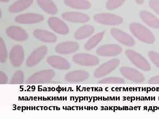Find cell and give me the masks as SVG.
<instances>
[{
    "mask_svg": "<svg viewBox=\"0 0 159 119\" xmlns=\"http://www.w3.org/2000/svg\"><path fill=\"white\" fill-rule=\"evenodd\" d=\"M7 35L11 39L24 41L28 38V34L24 29L16 26H10L6 30Z\"/></svg>",
    "mask_w": 159,
    "mask_h": 119,
    "instance_id": "cell-11",
    "label": "cell"
},
{
    "mask_svg": "<svg viewBox=\"0 0 159 119\" xmlns=\"http://www.w3.org/2000/svg\"><path fill=\"white\" fill-rule=\"evenodd\" d=\"M48 49L45 46H42L33 51L26 61V64L29 67L34 66L38 64L47 54Z\"/></svg>",
    "mask_w": 159,
    "mask_h": 119,
    "instance_id": "cell-10",
    "label": "cell"
},
{
    "mask_svg": "<svg viewBox=\"0 0 159 119\" xmlns=\"http://www.w3.org/2000/svg\"><path fill=\"white\" fill-rule=\"evenodd\" d=\"M150 5L152 9H153L154 11L157 12L158 14L159 15V2L158 1H151Z\"/></svg>",
    "mask_w": 159,
    "mask_h": 119,
    "instance_id": "cell-31",
    "label": "cell"
},
{
    "mask_svg": "<svg viewBox=\"0 0 159 119\" xmlns=\"http://www.w3.org/2000/svg\"><path fill=\"white\" fill-rule=\"evenodd\" d=\"M33 3V0H18L9 6V10L11 13H17L28 9Z\"/></svg>",
    "mask_w": 159,
    "mask_h": 119,
    "instance_id": "cell-20",
    "label": "cell"
},
{
    "mask_svg": "<svg viewBox=\"0 0 159 119\" xmlns=\"http://www.w3.org/2000/svg\"><path fill=\"white\" fill-rule=\"evenodd\" d=\"M130 30L135 37L144 42L152 44L154 42L153 34L148 29L140 24L138 23L131 24Z\"/></svg>",
    "mask_w": 159,
    "mask_h": 119,
    "instance_id": "cell-1",
    "label": "cell"
},
{
    "mask_svg": "<svg viewBox=\"0 0 159 119\" xmlns=\"http://www.w3.org/2000/svg\"><path fill=\"white\" fill-rule=\"evenodd\" d=\"M24 52L21 46H15L10 53V60L11 64L14 66H19L24 60Z\"/></svg>",
    "mask_w": 159,
    "mask_h": 119,
    "instance_id": "cell-15",
    "label": "cell"
},
{
    "mask_svg": "<svg viewBox=\"0 0 159 119\" xmlns=\"http://www.w3.org/2000/svg\"><path fill=\"white\" fill-rule=\"evenodd\" d=\"M148 82L149 84H159V75L151 78Z\"/></svg>",
    "mask_w": 159,
    "mask_h": 119,
    "instance_id": "cell-32",
    "label": "cell"
},
{
    "mask_svg": "<svg viewBox=\"0 0 159 119\" xmlns=\"http://www.w3.org/2000/svg\"><path fill=\"white\" fill-rule=\"evenodd\" d=\"M111 34L117 40L125 46H133L135 44L134 40L131 36L119 29H111Z\"/></svg>",
    "mask_w": 159,
    "mask_h": 119,
    "instance_id": "cell-14",
    "label": "cell"
},
{
    "mask_svg": "<svg viewBox=\"0 0 159 119\" xmlns=\"http://www.w3.org/2000/svg\"><path fill=\"white\" fill-rule=\"evenodd\" d=\"M148 56L152 62L159 68V54L153 51H150L148 53Z\"/></svg>",
    "mask_w": 159,
    "mask_h": 119,
    "instance_id": "cell-29",
    "label": "cell"
},
{
    "mask_svg": "<svg viewBox=\"0 0 159 119\" xmlns=\"http://www.w3.org/2000/svg\"><path fill=\"white\" fill-rule=\"evenodd\" d=\"M125 54L129 60L138 68L144 71H149L151 68L145 58L135 51L128 50L125 51Z\"/></svg>",
    "mask_w": 159,
    "mask_h": 119,
    "instance_id": "cell-2",
    "label": "cell"
},
{
    "mask_svg": "<svg viewBox=\"0 0 159 119\" xmlns=\"http://www.w3.org/2000/svg\"><path fill=\"white\" fill-rule=\"evenodd\" d=\"M141 18L148 26L153 29L159 28V20L153 15L146 11H142L140 13Z\"/></svg>",
    "mask_w": 159,
    "mask_h": 119,
    "instance_id": "cell-23",
    "label": "cell"
},
{
    "mask_svg": "<svg viewBox=\"0 0 159 119\" xmlns=\"http://www.w3.org/2000/svg\"><path fill=\"white\" fill-rule=\"evenodd\" d=\"M23 74L21 71L16 72L12 77L11 82L13 83H19L23 81Z\"/></svg>",
    "mask_w": 159,
    "mask_h": 119,
    "instance_id": "cell-30",
    "label": "cell"
},
{
    "mask_svg": "<svg viewBox=\"0 0 159 119\" xmlns=\"http://www.w3.org/2000/svg\"><path fill=\"white\" fill-rule=\"evenodd\" d=\"M79 47V44L76 42H66L57 45L55 47V51L59 54H71L76 52Z\"/></svg>",
    "mask_w": 159,
    "mask_h": 119,
    "instance_id": "cell-16",
    "label": "cell"
},
{
    "mask_svg": "<svg viewBox=\"0 0 159 119\" xmlns=\"http://www.w3.org/2000/svg\"><path fill=\"white\" fill-rule=\"evenodd\" d=\"M120 72L126 79L134 82L140 83L145 79L144 75L135 69L125 67L120 68Z\"/></svg>",
    "mask_w": 159,
    "mask_h": 119,
    "instance_id": "cell-6",
    "label": "cell"
},
{
    "mask_svg": "<svg viewBox=\"0 0 159 119\" xmlns=\"http://www.w3.org/2000/svg\"><path fill=\"white\" fill-rule=\"evenodd\" d=\"M125 0H109L107 5L108 9H113L118 8L124 2Z\"/></svg>",
    "mask_w": 159,
    "mask_h": 119,
    "instance_id": "cell-28",
    "label": "cell"
},
{
    "mask_svg": "<svg viewBox=\"0 0 159 119\" xmlns=\"http://www.w3.org/2000/svg\"><path fill=\"white\" fill-rule=\"evenodd\" d=\"M10 0H0L1 2H9Z\"/></svg>",
    "mask_w": 159,
    "mask_h": 119,
    "instance_id": "cell-34",
    "label": "cell"
},
{
    "mask_svg": "<svg viewBox=\"0 0 159 119\" xmlns=\"http://www.w3.org/2000/svg\"><path fill=\"white\" fill-rule=\"evenodd\" d=\"M89 74L86 71H76L67 74L65 78L69 82H77L85 80L89 78Z\"/></svg>",
    "mask_w": 159,
    "mask_h": 119,
    "instance_id": "cell-19",
    "label": "cell"
},
{
    "mask_svg": "<svg viewBox=\"0 0 159 119\" xmlns=\"http://www.w3.org/2000/svg\"><path fill=\"white\" fill-rule=\"evenodd\" d=\"M47 61L54 68L66 70L70 68V63L65 59L59 56H51L48 57Z\"/></svg>",
    "mask_w": 159,
    "mask_h": 119,
    "instance_id": "cell-18",
    "label": "cell"
},
{
    "mask_svg": "<svg viewBox=\"0 0 159 119\" xmlns=\"http://www.w3.org/2000/svg\"><path fill=\"white\" fill-rule=\"evenodd\" d=\"M104 31L98 33L96 35H94L84 45V48L86 51H90L96 46L102 40L104 36Z\"/></svg>",
    "mask_w": 159,
    "mask_h": 119,
    "instance_id": "cell-25",
    "label": "cell"
},
{
    "mask_svg": "<svg viewBox=\"0 0 159 119\" xmlns=\"http://www.w3.org/2000/svg\"><path fill=\"white\" fill-rule=\"evenodd\" d=\"M44 19L43 15L34 13H27L17 15L15 18L16 22L21 24H34L41 22Z\"/></svg>",
    "mask_w": 159,
    "mask_h": 119,
    "instance_id": "cell-7",
    "label": "cell"
},
{
    "mask_svg": "<svg viewBox=\"0 0 159 119\" xmlns=\"http://www.w3.org/2000/svg\"><path fill=\"white\" fill-rule=\"evenodd\" d=\"M74 62L79 65L85 66H92L98 65L99 60L93 55L85 54H77L73 57Z\"/></svg>",
    "mask_w": 159,
    "mask_h": 119,
    "instance_id": "cell-4",
    "label": "cell"
},
{
    "mask_svg": "<svg viewBox=\"0 0 159 119\" xmlns=\"http://www.w3.org/2000/svg\"><path fill=\"white\" fill-rule=\"evenodd\" d=\"M7 51L5 42L2 38L0 39V59L1 62H4L6 61L7 58Z\"/></svg>",
    "mask_w": 159,
    "mask_h": 119,
    "instance_id": "cell-27",
    "label": "cell"
},
{
    "mask_svg": "<svg viewBox=\"0 0 159 119\" xmlns=\"http://www.w3.org/2000/svg\"><path fill=\"white\" fill-rule=\"evenodd\" d=\"M97 22L107 25H117L122 22V18L118 15L111 14H98L94 16Z\"/></svg>",
    "mask_w": 159,
    "mask_h": 119,
    "instance_id": "cell-5",
    "label": "cell"
},
{
    "mask_svg": "<svg viewBox=\"0 0 159 119\" xmlns=\"http://www.w3.org/2000/svg\"><path fill=\"white\" fill-rule=\"evenodd\" d=\"M122 49L117 45H107L99 47L97 51V54L103 57H113L122 53Z\"/></svg>",
    "mask_w": 159,
    "mask_h": 119,
    "instance_id": "cell-9",
    "label": "cell"
},
{
    "mask_svg": "<svg viewBox=\"0 0 159 119\" xmlns=\"http://www.w3.org/2000/svg\"><path fill=\"white\" fill-rule=\"evenodd\" d=\"M67 6L74 9H86L90 8L91 3L86 0H65Z\"/></svg>",
    "mask_w": 159,
    "mask_h": 119,
    "instance_id": "cell-24",
    "label": "cell"
},
{
    "mask_svg": "<svg viewBox=\"0 0 159 119\" xmlns=\"http://www.w3.org/2000/svg\"><path fill=\"white\" fill-rule=\"evenodd\" d=\"M94 30L95 29L93 26L86 25L82 26L75 32L74 37L77 40L85 39L91 36L94 33Z\"/></svg>",
    "mask_w": 159,
    "mask_h": 119,
    "instance_id": "cell-22",
    "label": "cell"
},
{
    "mask_svg": "<svg viewBox=\"0 0 159 119\" xmlns=\"http://www.w3.org/2000/svg\"><path fill=\"white\" fill-rule=\"evenodd\" d=\"M119 63L120 61L118 59L109 60L100 65L95 71L94 73V77L97 78L105 77L117 68L119 65Z\"/></svg>",
    "mask_w": 159,
    "mask_h": 119,
    "instance_id": "cell-3",
    "label": "cell"
},
{
    "mask_svg": "<svg viewBox=\"0 0 159 119\" xmlns=\"http://www.w3.org/2000/svg\"><path fill=\"white\" fill-rule=\"evenodd\" d=\"M99 83L102 84H122L125 83V80L119 77H110L101 79Z\"/></svg>",
    "mask_w": 159,
    "mask_h": 119,
    "instance_id": "cell-26",
    "label": "cell"
},
{
    "mask_svg": "<svg viewBox=\"0 0 159 119\" xmlns=\"http://www.w3.org/2000/svg\"><path fill=\"white\" fill-rule=\"evenodd\" d=\"M39 7L49 14L55 15L58 11L57 6L51 0H37Z\"/></svg>",
    "mask_w": 159,
    "mask_h": 119,
    "instance_id": "cell-21",
    "label": "cell"
},
{
    "mask_svg": "<svg viewBox=\"0 0 159 119\" xmlns=\"http://www.w3.org/2000/svg\"><path fill=\"white\" fill-rule=\"evenodd\" d=\"M136 2L140 4H142L143 3V2H144V0H136Z\"/></svg>",
    "mask_w": 159,
    "mask_h": 119,
    "instance_id": "cell-33",
    "label": "cell"
},
{
    "mask_svg": "<svg viewBox=\"0 0 159 119\" xmlns=\"http://www.w3.org/2000/svg\"><path fill=\"white\" fill-rule=\"evenodd\" d=\"M62 18L72 23H85L89 20L88 15L78 12H66L61 15Z\"/></svg>",
    "mask_w": 159,
    "mask_h": 119,
    "instance_id": "cell-13",
    "label": "cell"
},
{
    "mask_svg": "<svg viewBox=\"0 0 159 119\" xmlns=\"http://www.w3.org/2000/svg\"><path fill=\"white\" fill-rule=\"evenodd\" d=\"M55 73L52 70L38 72L31 76L27 80L28 83H40L48 82L54 77Z\"/></svg>",
    "mask_w": 159,
    "mask_h": 119,
    "instance_id": "cell-12",
    "label": "cell"
},
{
    "mask_svg": "<svg viewBox=\"0 0 159 119\" xmlns=\"http://www.w3.org/2000/svg\"><path fill=\"white\" fill-rule=\"evenodd\" d=\"M48 23L49 27L56 33L62 35H65L69 33V29L66 24L58 18H50Z\"/></svg>",
    "mask_w": 159,
    "mask_h": 119,
    "instance_id": "cell-8",
    "label": "cell"
},
{
    "mask_svg": "<svg viewBox=\"0 0 159 119\" xmlns=\"http://www.w3.org/2000/svg\"><path fill=\"white\" fill-rule=\"evenodd\" d=\"M34 37L45 42L54 43L57 41L56 35L50 31L43 29H37L33 32Z\"/></svg>",
    "mask_w": 159,
    "mask_h": 119,
    "instance_id": "cell-17",
    "label": "cell"
}]
</instances>
